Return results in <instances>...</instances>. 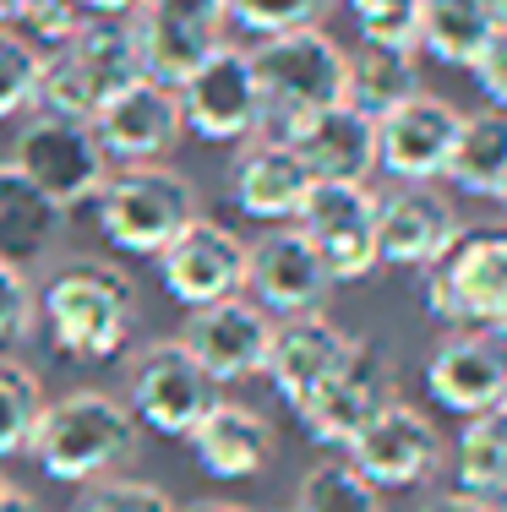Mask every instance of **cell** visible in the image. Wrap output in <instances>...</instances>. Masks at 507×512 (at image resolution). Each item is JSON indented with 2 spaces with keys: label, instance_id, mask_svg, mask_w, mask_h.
<instances>
[{
  "label": "cell",
  "instance_id": "6da1fadb",
  "mask_svg": "<svg viewBox=\"0 0 507 512\" xmlns=\"http://www.w3.org/2000/svg\"><path fill=\"white\" fill-rule=\"evenodd\" d=\"M137 316V278L104 256H71L39 284V322L50 333V349L66 360H115L137 333Z\"/></svg>",
  "mask_w": 507,
  "mask_h": 512
},
{
  "label": "cell",
  "instance_id": "7a4b0ae2",
  "mask_svg": "<svg viewBox=\"0 0 507 512\" xmlns=\"http://www.w3.org/2000/svg\"><path fill=\"white\" fill-rule=\"evenodd\" d=\"M137 447H142V425L131 420L126 398L82 387V393L44 404L28 453L60 485H93L104 474L126 469L137 458Z\"/></svg>",
  "mask_w": 507,
  "mask_h": 512
},
{
  "label": "cell",
  "instance_id": "3957f363",
  "mask_svg": "<svg viewBox=\"0 0 507 512\" xmlns=\"http://www.w3.org/2000/svg\"><path fill=\"white\" fill-rule=\"evenodd\" d=\"M251 71L262 88V131L257 137L289 142L311 115L344 104L349 50L328 28H295L251 44Z\"/></svg>",
  "mask_w": 507,
  "mask_h": 512
},
{
  "label": "cell",
  "instance_id": "277c9868",
  "mask_svg": "<svg viewBox=\"0 0 507 512\" xmlns=\"http://www.w3.org/2000/svg\"><path fill=\"white\" fill-rule=\"evenodd\" d=\"M191 218H202V191L175 164H120L93 197V224L120 256H159Z\"/></svg>",
  "mask_w": 507,
  "mask_h": 512
},
{
  "label": "cell",
  "instance_id": "5b68a950",
  "mask_svg": "<svg viewBox=\"0 0 507 512\" xmlns=\"http://www.w3.org/2000/svg\"><path fill=\"white\" fill-rule=\"evenodd\" d=\"M393 398H398L393 355L377 344V338L349 333V349L338 355V365L322 376V387L295 414H300V425H306V436L317 447H338V453H344Z\"/></svg>",
  "mask_w": 507,
  "mask_h": 512
},
{
  "label": "cell",
  "instance_id": "8992f818",
  "mask_svg": "<svg viewBox=\"0 0 507 512\" xmlns=\"http://www.w3.org/2000/svg\"><path fill=\"white\" fill-rule=\"evenodd\" d=\"M6 164L17 169L22 180H33V186H39L55 207H66V213L82 202H93L99 186L110 180V158H104L88 120L50 115V109H33V115L22 120Z\"/></svg>",
  "mask_w": 507,
  "mask_h": 512
},
{
  "label": "cell",
  "instance_id": "52a82bcc",
  "mask_svg": "<svg viewBox=\"0 0 507 512\" xmlns=\"http://www.w3.org/2000/svg\"><path fill=\"white\" fill-rule=\"evenodd\" d=\"M219 404V382L191 360L180 338H153L126 365V409L153 436H191L197 420Z\"/></svg>",
  "mask_w": 507,
  "mask_h": 512
},
{
  "label": "cell",
  "instance_id": "ba28073f",
  "mask_svg": "<svg viewBox=\"0 0 507 512\" xmlns=\"http://www.w3.org/2000/svg\"><path fill=\"white\" fill-rule=\"evenodd\" d=\"M300 235L328 262L333 284H360L377 273V191L366 180H311L295 213Z\"/></svg>",
  "mask_w": 507,
  "mask_h": 512
},
{
  "label": "cell",
  "instance_id": "9c48e42d",
  "mask_svg": "<svg viewBox=\"0 0 507 512\" xmlns=\"http://www.w3.org/2000/svg\"><path fill=\"white\" fill-rule=\"evenodd\" d=\"M180 120L202 142H251L262 131V88L246 44H219L186 82H175Z\"/></svg>",
  "mask_w": 507,
  "mask_h": 512
},
{
  "label": "cell",
  "instance_id": "30bf717a",
  "mask_svg": "<svg viewBox=\"0 0 507 512\" xmlns=\"http://www.w3.org/2000/svg\"><path fill=\"white\" fill-rule=\"evenodd\" d=\"M126 22L137 33L142 77L175 88L224 44L229 0H137Z\"/></svg>",
  "mask_w": 507,
  "mask_h": 512
},
{
  "label": "cell",
  "instance_id": "8fae6325",
  "mask_svg": "<svg viewBox=\"0 0 507 512\" xmlns=\"http://www.w3.org/2000/svg\"><path fill=\"white\" fill-rule=\"evenodd\" d=\"M246 295L273 322L311 316V311L328 306L333 273L317 256V246L300 235V224H268L257 240H246Z\"/></svg>",
  "mask_w": 507,
  "mask_h": 512
},
{
  "label": "cell",
  "instance_id": "7c38bea8",
  "mask_svg": "<svg viewBox=\"0 0 507 512\" xmlns=\"http://www.w3.org/2000/svg\"><path fill=\"white\" fill-rule=\"evenodd\" d=\"M153 262H159L164 295L186 311L213 306V300H229V295H246V240L208 213L191 218Z\"/></svg>",
  "mask_w": 507,
  "mask_h": 512
},
{
  "label": "cell",
  "instance_id": "4fadbf2b",
  "mask_svg": "<svg viewBox=\"0 0 507 512\" xmlns=\"http://www.w3.org/2000/svg\"><path fill=\"white\" fill-rule=\"evenodd\" d=\"M88 126L110 164H164L180 148V137H186L175 88L153 82V77H137L126 88H115L110 99L93 109Z\"/></svg>",
  "mask_w": 507,
  "mask_h": 512
},
{
  "label": "cell",
  "instance_id": "5bb4252c",
  "mask_svg": "<svg viewBox=\"0 0 507 512\" xmlns=\"http://www.w3.org/2000/svg\"><path fill=\"white\" fill-rule=\"evenodd\" d=\"M458 240H464V218L437 180L420 186H393L377 197V262L382 267H437Z\"/></svg>",
  "mask_w": 507,
  "mask_h": 512
},
{
  "label": "cell",
  "instance_id": "9a60e30c",
  "mask_svg": "<svg viewBox=\"0 0 507 512\" xmlns=\"http://www.w3.org/2000/svg\"><path fill=\"white\" fill-rule=\"evenodd\" d=\"M175 338L191 349V360H197L213 382L229 387V382L262 376L268 344H273V316L251 295H229V300H213V306L186 311V327H180Z\"/></svg>",
  "mask_w": 507,
  "mask_h": 512
},
{
  "label": "cell",
  "instance_id": "2e32d148",
  "mask_svg": "<svg viewBox=\"0 0 507 512\" xmlns=\"http://www.w3.org/2000/svg\"><path fill=\"white\" fill-rule=\"evenodd\" d=\"M442 453H448V447H442L437 420H431L426 409L404 404V398H393V404L344 447V458L355 463L377 491H409V485L431 480Z\"/></svg>",
  "mask_w": 507,
  "mask_h": 512
},
{
  "label": "cell",
  "instance_id": "e0dca14e",
  "mask_svg": "<svg viewBox=\"0 0 507 512\" xmlns=\"http://www.w3.org/2000/svg\"><path fill=\"white\" fill-rule=\"evenodd\" d=\"M426 393L458 420L507 409V344L486 327H453L426 360Z\"/></svg>",
  "mask_w": 507,
  "mask_h": 512
},
{
  "label": "cell",
  "instance_id": "ac0fdd59",
  "mask_svg": "<svg viewBox=\"0 0 507 512\" xmlns=\"http://www.w3.org/2000/svg\"><path fill=\"white\" fill-rule=\"evenodd\" d=\"M458 109L442 93H415L409 104L388 109L377 120V175H388L393 186H420V180H442L458 137Z\"/></svg>",
  "mask_w": 507,
  "mask_h": 512
},
{
  "label": "cell",
  "instance_id": "d6986e66",
  "mask_svg": "<svg viewBox=\"0 0 507 512\" xmlns=\"http://www.w3.org/2000/svg\"><path fill=\"white\" fill-rule=\"evenodd\" d=\"M311 191V169L300 153L279 137H251L240 142L235 164H229V202L257 224H295L300 202Z\"/></svg>",
  "mask_w": 507,
  "mask_h": 512
},
{
  "label": "cell",
  "instance_id": "ffe728a7",
  "mask_svg": "<svg viewBox=\"0 0 507 512\" xmlns=\"http://www.w3.org/2000/svg\"><path fill=\"white\" fill-rule=\"evenodd\" d=\"M186 442H191L197 469L213 474V480H257V474H268V463L279 458V431H273V420L251 404H229V398H219V404L202 414Z\"/></svg>",
  "mask_w": 507,
  "mask_h": 512
},
{
  "label": "cell",
  "instance_id": "44dd1931",
  "mask_svg": "<svg viewBox=\"0 0 507 512\" xmlns=\"http://www.w3.org/2000/svg\"><path fill=\"white\" fill-rule=\"evenodd\" d=\"M344 349H349V333L333 322L328 311L284 316V322H273V344H268L262 376L273 382V393H279L289 409H300L322 387V376L338 365Z\"/></svg>",
  "mask_w": 507,
  "mask_h": 512
},
{
  "label": "cell",
  "instance_id": "7402d4cb",
  "mask_svg": "<svg viewBox=\"0 0 507 512\" xmlns=\"http://www.w3.org/2000/svg\"><path fill=\"white\" fill-rule=\"evenodd\" d=\"M311 180H371L377 175V120L360 115L355 104H333L311 115L306 126L289 137Z\"/></svg>",
  "mask_w": 507,
  "mask_h": 512
},
{
  "label": "cell",
  "instance_id": "603a6c76",
  "mask_svg": "<svg viewBox=\"0 0 507 512\" xmlns=\"http://www.w3.org/2000/svg\"><path fill=\"white\" fill-rule=\"evenodd\" d=\"M60 240H66V207H55L11 164H0V256L39 267L60 251Z\"/></svg>",
  "mask_w": 507,
  "mask_h": 512
},
{
  "label": "cell",
  "instance_id": "cb8c5ba5",
  "mask_svg": "<svg viewBox=\"0 0 507 512\" xmlns=\"http://www.w3.org/2000/svg\"><path fill=\"white\" fill-rule=\"evenodd\" d=\"M497 28V0H415V50L437 66L469 71Z\"/></svg>",
  "mask_w": 507,
  "mask_h": 512
},
{
  "label": "cell",
  "instance_id": "d4e9b609",
  "mask_svg": "<svg viewBox=\"0 0 507 512\" xmlns=\"http://www.w3.org/2000/svg\"><path fill=\"white\" fill-rule=\"evenodd\" d=\"M453 191L464 197H497V186L507 180V109H469L458 115V137L442 169Z\"/></svg>",
  "mask_w": 507,
  "mask_h": 512
},
{
  "label": "cell",
  "instance_id": "484cf974",
  "mask_svg": "<svg viewBox=\"0 0 507 512\" xmlns=\"http://www.w3.org/2000/svg\"><path fill=\"white\" fill-rule=\"evenodd\" d=\"M415 93H426V82H420V50H388V44H355L349 50L344 104H355L360 115L382 120L388 109L409 104Z\"/></svg>",
  "mask_w": 507,
  "mask_h": 512
},
{
  "label": "cell",
  "instance_id": "4316f807",
  "mask_svg": "<svg viewBox=\"0 0 507 512\" xmlns=\"http://www.w3.org/2000/svg\"><path fill=\"white\" fill-rule=\"evenodd\" d=\"M453 491L507 507V409L475 414L453 436Z\"/></svg>",
  "mask_w": 507,
  "mask_h": 512
},
{
  "label": "cell",
  "instance_id": "83f0119b",
  "mask_svg": "<svg viewBox=\"0 0 507 512\" xmlns=\"http://www.w3.org/2000/svg\"><path fill=\"white\" fill-rule=\"evenodd\" d=\"M289 512H388V507H382V491L349 458H322L300 474Z\"/></svg>",
  "mask_w": 507,
  "mask_h": 512
},
{
  "label": "cell",
  "instance_id": "f1b7e54d",
  "mask_svg": "<svg viewBox=\"0 0 507 512\" xmlns=\"http://www.w3.org/2000/svg\"><path fill=\"white\" fill-rule=\"evenodd\" d=\"M44 382L33 365L22 360H0V458H17L28 453L33 442V425L44 414Z\"/></svg>",
  "mask_w": 507,
  "mask_h": 512
},
{
  "label": "cell",
  "instance_id": "f546056e",
  "mask_svg": "<svg viewBox=\"0 0 507 512\" xmlns=\"http://www.w3.org/2000/svg\"><path fill=\"white\" fill-rule=\"evenodd\" d=\"M344 0H229V22L251 39H273V33L295 28H322Z\"/></svg>",
  "mask_w": 507,
  "mask_h": 512
},
{
  "label": "cell",
  "instance_id": "4dcf8cb0",
  "mask_svg": "<svg viewBox=\"0 0 507 512\" xmlns=\"http://www.w3.org/2000/svg\"><path fill=\"white\" fill-rule=\"evenodd\" d=\"M39 66H44V50L28 39V33L0 28V120L33 115V99H39Z\"/></svg>",
  "mask_w": 507,
  "mask_h": 512
},
{
  "label": "cell",
  "instance_id": "1f68e13d",
  "mask_svg": "<svg viewBox=\"0 0 507 512\" xmlns=\"http://www.w3.org/2000/svg\"><path fill=\"white\" fill-rule=\"evenodd\" d=\"M71 512H175V496L153 480H126V474H104V480L82 485Z\"/></svg>",
  "mask_w": 507,
  "mask_h": 512
},
{
  "label": "cell",
  "instance_id": "d6a6232c",
  "mask_svg": "<svg viewBox=\"0 0 507 512\" xmlns=\"http://www.w3.org/2000/svg\"><path fill=\"white\" fill-rule=\"evenodd\" d=\"M39 327V278L33 267L0 256V344H22Z\"/></svg>",
  "mask_w": 507,
  "mask_h": 512
},
{
  "label": "cell",
  "instance_id": "836d02e7",
  "mask_svg": "<svg viewBox=\"0 0 507 512\" xmlns=\"http://www.w3.org/2000/svg\"><path fill=\"white\" fill-rule=\"evenodd\" d=\"M360 28V44L415 50V0H344Z\"/></svg>",
  "mask_w": 507,
  "mask_h": 512
},
{
  "label": "cell",
  "instance_id": "e575fe53",
  "mask_svg": "<svg viewBox=\"0 0 507 512\" xmlns=\"http://www.w3.org/2000/svg\"><path fill=\"white\" fill-rule=\"evenodd\" d=\"M82 22H88V11H82L77 0H33L28 17H22L17 28L28 33L39 50H55V44H66L71 33L82 28Z\"/></svg>",
  "mask_w": 507,
  "mask_h": 512
},
{
  "label": "cell",
  "instance_id": "d590c367",
  "mask_svg": "<svg viewBox=\"0 0 507 512\" xmlns=\"http://www.w3.org/2000/svg\"><path fill=\"white\" fill-rule=\"evenodd\" d=\"M475 82H480V93L491 99V109H507V28H497L486 39V50L475 55Z\"/></svg>",
  "mask_w": 507,
  "mask_h": 512
},
{
  "label": "cell",
  "instance_id": "8d00e7d4",
  "mask_svg": "<svg viewBox=\"0 0 507 512\" xmlns=\"http://www.w3.org/2000/svg\"><path fill=\"white\" fill-rule=\"evenodd\" d=\"M420 512H507V507L480 502V496H469V491H442V496H431Z\"/></svg>",
  "mask_w": 507,
  "mask_h": 512
},
{
  "label": "cell",
  "instance_id": "74e56055",
  "mask_svg": "<svg viewBox=\"0 0 507 512\" xmlns=\"http://www.w3.org/2000/svg\"><path fill=\"white\" fill-rule=\"evenodd\" d=\"M88 17H131L137 11V0H77Z\"/></svg>",
  "mask_w": 507,
  "mask_h": 512
},
{
  "label": "cell",
  "instance_id": "f35d334b",
  "mask_svg": "<svg viewBox=\"0 0 507 512\" xmlns=\"http://www.w3.org/2000/svg\"><path fill=\"white\" fill-rule=\"evenodd\" d=\"M175 512H251L240 502H219V496H202V502H175Z\"/></svg>",
  "mask_w": 507,
  "mask_h": 512
},
{
  "label": "cell",
  "instance_id": "ab89813d",
  "mask_svg": "<svg viewBox=\"0 0 507 512\" xmlns=\"http://www.w3.org/2000/svg\"><path fill=\"white\" fill-rule=\"evenodd\" d=\"M0 512H44V507H39V496H28V491H17V485H11V491L0 496Z\"/></svg>",
  "mask_w": 507,
  "mask_h": 512
},
{
  "label": "cell",
  "instance_id": "60d3db41",
  "mask_svg": "<svg viewBox=\"0 0 507 512\" xmlns=\"http://www.w3.org/2000/svg\"><path fill=\"white\" fill-rule=\"evenodd\" d=\"M33 0H0V28H17L22 17H28Z\"/></svg>",
  "mask_w": 507,
  "mask_h": 512
},
{
  "label": "cell",
  "instance_id": "b9f144b4",
  "mask_svg": "<svg viewBox=\"0 0 507 512\" xmlns=\"http://www.w3.org/2000/svg\"><path fill=\"white\" fill-rule=\"evenodd\" d=\"M486 333H497L502 344H507V284H502V300H497V316H491V327Z\"/></svg>",
  "mask_w": 507,
  "mask_h": 512
},
{
  "label": "cell",
  "instance_id": "7bdbcfd3",
  "mask_svg": "<svg viewBox=\"0 0 507 512\" xmlns=\"http://www.w3.org/2000/svg\"><path fill=\"white\" fill-rule=\"evenodd\" d=\"M491 202H497V213H502V224H507V180L497 186V197H491Z\"/></svg>",
  "mask_w": 507,
  "mask_h": 512
},
{
  "label": "cell",
  "instance_id": "ee69618b",
  "mask_svg": "<svg viewBox=\"0 0 507 512\" xmlns=\"http://www.w3.org/2000/svg\"><path fill=\"white\" fill-rule=\"evenodd\" d=\"M497 22H502V28H507V0H497Z\"/></svg>",
  "mask_w": 507,
  "mask_h": 512
},
{
  "label": "cell",
  "instance_id": "f6af8a7d",
  "mask_svg": "<svg viewBox=\"0 0 507 512\" xmlns=\"http://www.w3.org/2000/svg\"><path fill=\"white\" fill-rule=\"evenodd\" d=\"M6 491H11V480H6V474H0V496H6Z\"/></svg>",
  "mask_w": 507,
  "mask_h": 512
}]
</instances>
